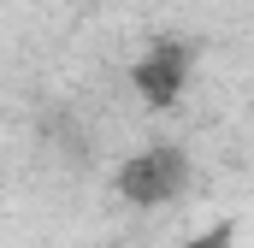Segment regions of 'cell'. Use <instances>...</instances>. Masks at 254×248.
Masks as SVG:
<instances>
[{"mask_svg": "<svg viewBox=\"0 0 254 248\" xmlns=\"http://www.w3.org/2000/svg\"><path fill=\"white\" fill-rule=\"evenodd\" d=\"M113 189L130 207H172L190 189V154L178 142H148L142 154H130L125 166L113 172Z\"/></svg>", "mask_w": 254, "mask_h": 248, "instance_id": "cell-1", "label": "cell"}, {"mask_svg": "<svg viewBox=\"0 0 254 248\" xmlns=\"http://www.w3.org/2000/svg\"><path fill=\"white\" fill-rule=\"evenodd\" d=\"M190 65H195V48H190V42L160 36L142 60L130 65V89H136V101H142L148 113H172V107L184 101V89H190Z\"/></svg>", "mask_w": 254, "mask_h": 248, "instance_id": "cell-2", "label": "cell"}, {"mask_svg": "<svg viewBox=\"0 0 254 248\" xmlns=\"http://www.w3.org/2000/svg\"><path fill=\"white\" fill-rule=\"evenodd\" d=\"M231 237H237L231 225H213V231H201V237H190L184 248H231Z\"/></svg>", "mask_w": 254, "mask_h": 248, "instance_id": "cell-3", "label": "cell"}]
</instances>
